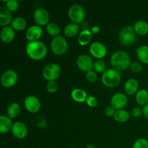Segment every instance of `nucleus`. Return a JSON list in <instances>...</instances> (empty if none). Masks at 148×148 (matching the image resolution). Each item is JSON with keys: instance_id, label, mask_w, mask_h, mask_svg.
Wrapping results in <instances>:
<instances>
[{"instance_id": "obj_23", "label": "nucleus", "mask_w": 148, "mask_h": 148, "mask_svg": "<svg viewBox=\"0 0 148 148\" xmlns=\"http://www.w3.org/2000/svg\"><path fill=\"white\" fill-rule=\"evenodd\" d=\"M79 33L80 32H79V25L75 24V23H69L64 28V33L65 36L68 38L75 37L77 35H79Z\"/></svg>"}, {"instance_id": "obj_3", "label": "nucleus", "mask_w": 148, "mask_h": 148, "mask_svg": "<svg viewBox=\"0 0 148 148\" xmlns=\"http://www.w3.org/2000/svg\"><path fill=\"white\" fill-rule=\"evenodd\" d=\"M121 79L119 72L114 69H108L102 74L101 82L106 87L113 88L120 83Z\"/></svg>"}, {"instance_id": "obj_15", "label": "nucleus", "mask_w": 148, "mask_h": 148, "mask_svg": "<svg viewBox=\"0 0 148 148\" xmlns=\"http://www.w3.org/2000/svg\"><path fill=\"white\" fill-rule=\"evenodd\" d=\"M43 29L38 25H31L25 32V38L28 41H37L43 35Z\"/></svg>"}, {"instance_id": "obj_11", "label": "nucleus", "mask_w": 148, "mask_h": 148, "mask_svg": "<svg viewBox=\"0 0 148 148\" xmlns=\"http://www.w3.org/2000/svg\"><path fill=\"white\" fill-rule=\"evenodd\" d=\"M24 106L29 113L36 114L40 110L41 103L37 97L34 95H28L25 98Z\"/></svg>"}, {"instance_id": "obj_18", "label": "nucleus", "mask_w": 148, "mask_h": 148, "mask_svg": "<svg viewBox=\"0 0 148 148\" xmlns=\"http://www.w3.org/2000/svg\"><path fill=\"white\" fill-rule=\"evenodd\" d=\"M139 90V82L134 78H130L124 84V91L129 95H134Z\"/></svg>"}, {"instance_id": "obj_30", "label": "nucleus", "mask_w": 148, "mask_h": 148, "mask_svg": "<svg viewBox=\"0 0 148 148\" xmlns=\"http://www.w3.org/2000/svg\"><path fill=\"white\" fill-rule=\"evenodd\" d=\"M93 69L98 73H103L106 70V64L103 59H96L93 64Z\"/></svg>"}, {"instance_id": "obj_7", "label": "nucleus", "mask_w": 148, "mask_h": 148, "mask_svg": "<svg viewBox=\"0 0 148 148\" xmlns=\"http://www.w3.org/2000/svg\"><path fill=\"white\" fill-rule=\"evenodd\" d=\"M43 77L48 82L56 81L62 74V68L56 63H50L43 67L42 71Z\"/></svg>"}, {"instance_id": "obj_4", "label": "nucleus", "mask_w": 148, "mask_h": 148, "mask_svg": "<svg viewBox=\"0 0 148 148\" xmlns=\"http://www.w3.org/2000/svg\"><path fill=\"white\" fill-rule=\"evenodd\" d=\"M136 33L133 25H127L120 30L118 34L119 41L123 46H131L136 41Z\"/></svg>"}, {"instance_id": "obj_14", "label": "nucleus", "mask_w": 148, "mask_h": 148, "mask_svg": "<svg viewBox=\"0 0 148 148\" xmlns=\"http://www.w3.org/2000/svg\"><path fill=\"white\" fill-rule=\"evenodd\" d=\"M11 131L13 136L18 140H23V139L25 138L28 133L27 126L22 121L14 122Z\"/></svg>"}, {"instance_id": "obj_40", "label": "nucleus", "mask_w": 148, "mask_h": 148, "mask_svg": "<svg viewBox=\"0 0 148 148\" xmlns=\"http://www.w3.org/2000/svg\"><path fill=\"white\" fill-rule=\"evenodd\" d=\"M143 115L145 116V118H147L148 119V104L147 105H146L145 106L143 107Z\"/></svg>"}, {"instance_id": "obj_13", "label": "nucleus", "mask_w": 148, "mask_h": 148, "mask_svg": "<svg viewBox=\"0 0 148 148\" xmlns=\"http://www.w3.org/2000/svg\"><path fill=\"white\" fill-rule=\"evenodd\" d=\"M128 103L127 95L123 92H116L111 98V106L116 110L123 109Z\"/></svg>"}, {"instance_id": "obj_5", "label": "nucleus", "mask_w": 148, "mask_h": 148, "mask_svg": "<svg viewBox=\"0 0 148 148\" xmlns=\"http://www.w3.org/2000/svg\"><path fill=\"white\" fill-rule=\"evenodd\" d=\"M68 17L72 23L79 25L85 20L86 12L82 5L79 4H73L68 10Z\"/></svg>"}, {"instance_id": "obj_33", "label": "nucleus", "mask_w": 148, "mask_h": 148, "mask_svg": "<svg viewBox=\"0 0 148 148\" xmlns=\"http://www.w3.org/2000/svg\"><path fill=\"white\" fill-rule=\"evenodd\" d=\"M59 89V85L56 81H49L46 84V90L50 93H55Z\"/></svg>"}, {"instance_id": "obj_8", "label": "nucleus", "mask_w": 148, "mask_h": 148, "mask_svg": "<svg viewBox=\"0 0 148 148\" xmlns=\"http://www.w3.org/2000/svg\"><path fill=\"white\" fill-rule=\"evenodd\" d=\"M18 81V74L13 69L4 71L1 77V83L5 88H12Z\"/></svg>"}, {"instance_id": "obj_22", "label": "nucleus", "mask_w": 148, "mask_h": 148, "mask_svg": "<svg viewBox=\"0 0 148 148\" xmlns=\"http://www.w3.org/2000/svg\"><path fill=\"white\" fill-rule=\"evenodd\" d=\"M136 54L141 63L148 64V46L142 45L136 49Z\"/></svg>"}, {"instance_id": "obj_36", "label": "nucleus", "mask_w": 148, "mask_h": 148, "mask_svg": "<svg viewBox=\"0 0 148 148\" xmlns=\"http://www.w3.org/2000/svg\"><path fill=\"white\" fill-rule=\"evenodd\" d=\"M85 103H86L88 106L91 107V108H95L98 105V101L97 98L95 96H92V95H89L87 98Z\"/></svg>"}, {"instance_id": "obj_9", "label": "nucleus", "mask_w": 148, "mask_h": 148, "mask_svg": "<svg viewBox=\"0 0 148 148\" xmlns=\"http://www.w3.org/2000/svg\"><path fill=\"white\" fill-rule=\"evenodd\" d=\"M33 20L36 25L40 26H46L50 22V14L47 10L43 7H39L35 10L33 12Z\"/></svg>"}, {"instance_id": "obj_10", "label": "nucleus", "mask_w": 148, "mask_h": 148, "mask_svg": "<svg viewBox=\"0 0 148 148\" xmlns=\"http://www.w3.org/2000/svg\"><path fill=\"white\" fill-rule=\"evenodd\" d=\"M90 54L96 59H103L107 54V49L101 42H92L89 47Z\"/></svg>"}, {"instance_id": "obj_24", "label": "nucleus", "mask_w": 148, "mask_h": 148, "mask_svg": "<svg viewBox=\"0 0 148 148\" xmlns=\"http://www.w3.org/2000/svg\"><path fill=\"white\" fill-rule=\"evenodd\" d=\"M20 113H21V106L18 103L12 102L7 107V116L12 119L17 118L20 115Z\"/></svg>"}, {"instance_id": "obj_21", "label": "nucleus", "mask_w": 148, "mask_h": 148, "mask_svg": "<svg viewBox=\"0 0 148 148\" xmlns=\"http://www.w3.org/2000/svg\"><path fill=\"white\" fill-rule=\"evenodd\" d=\"M71 97L72 100L77 103L85 102L88 95L86 91L81 88H75L71 92Z\"/></svg>"}, {"instance_id": "obj_37", "label": "nucleus", "mask_w": 148, "mask_h": 148, "mask_svg": "<svg viewBox=\"0 0 148 148\" xmlns=\"http://www.w3.org/2000/svg\"><path fill=\"white\" fill-rule=\"evenodd\" d=\"M131 115L133 117H135V118L140 117L142 115H143V108H140V107H134V108H133L132 109Z\"/></svg>"}, {"instance_id": "obj_32", "label": "nucleus", "mask_w": 148, "mask_h": 148, "mask_svg": "<svg viewBox=\"0 0 148 148\" xmlns=\"http://www.w3.org/2000/svg\"><path fill=\"white\" fill-rule=\"evenodd\" d=\"M132 148H148V140L145 138H139L133 144Z\"/></svg>"}, {"instance_id": "obj_34", "label": "nucleus", "mask_w": 148, "mask_h": 148, "mask_svg": "<svg viewBox=\"0 0 148 148\" xmlns=\"http://www.w3.org/2000/svg\"><path fill=\"white\" fill-rule=\"evenodd\" d=\"M85 77H86L87 80L88 82H90V83H94L98 79V75H97V72L95 71L91 70L90 72H87Z\"/></svg>"}, {"instance_id": "obj_25", "label": "nucleus", "mask_w": 148, "mask_h": 148, "mask_svg": "<svg viewBox=\"0 0 148 148\" xmlns=\"http://www.w3.org/2000/svg\"><path fill=\"white\" fill-rule=\"evenodd\" d=\"M136 34L146 36L148 33V23L145 20H138L133 25Z\"/></svg>"}, {"instance_id": "obj_35", "label": "nucleus", "mask_w": 148, "mask_h": 148, "mask_svg": "<svg viewBox=\"0 0 148 148\" xmlns=\"http://www.w3.org/2000/svg\"><path fill=\"white\" fill-rule=\"evenodd\" d=\"M130 68L132 70V72H134V73H139V72L143 71V66L141 64V62H132Z\"/></svg>"}, {"instance_id": "obj_29", "label": "nucleus", "mask_w": 148, "mask_h": 148, "mask_svg": "<svg viewBox=\"0 0 148 148\" xmlns=\"http://www.w3.org/2000/svg\"><path fill=\"white\" fill-rule=\"evenodd\" d=\"M46 30L48 34L51 36H53V38L60 36V27H59V25L57 23H54V22H50V23L46 26Z\"/></svg>"}, {"instance_id": "obj_27", "label": "nucleus", "mask_w": 148, "mask_h": 148, "mask_svg": "<svg viewBox=\"0 0 148 148\" xmlns=\"http://www.w3.org/2000/svg\"><path fill=\"white\" fill-rule=\"evenodd\" d=\"M11 26L15 31H22L27 27V21L23 17H16L13 18Z\"/></svg>"}, {"instance_id": "obj_38", "label": "nucleus", "mask_w": 148, "mask_h": 148, "mask_svg": "<svg viewBox=\"0 0 148 148\" xmlns=\"http://www.w3.org/2000/svg\"><path fill=\"white\" fill-rule=\"evenodd\" d=\"M116 111V110L114 107L111 106H107L104 112H105V114L108 117H113L114 116V114H115Z\"/></svg>"}, {"instance_id": "obj_39", "label": "nucleus", "mask_w": 148, "mask_h": 148, "mask_svg": "<svg viewBox=\"0 0 148 148\" xmlns=\"http://www.w3.org/2000/svg\"><path fill=\"white\" fill-rule=\"evenodd\" d=\"M100 30H101V27H100L98 25L92 26V28L90 29V31L91 33H92V35L98 34V33L100 32Z\"/></svg>"}, {"instance_id": "obj_42", "label": "nucleus", "mask_w": 148, "mask_h": 148, "mask_svg": "<svg viewBox=\"0 0 148 148\" xmlns=\"http://www.w3.org/2000/svg\"><path fill=\"white\" fill-rule=\"evenodd\" d=\"M70 148H72V147H70Z\"/></svg>"}, {"instance_id": "obj_12", "label": "nucleus", "mask_w": 148, "mask_h": 148, "mask_svg": "<svg viewBox=\"0 0 148 148\" xmlns=\"http://www.w3.org/2000/svg\"><path fill=\"white\" fill-rule=\"evenodd\" d=\"M77 67L84 72H88L92 70L94 62L92 58L87 54H81L77 57L76 60Z\"/></svg>"}, {"instance_id": "obj_17", "label": "nucleus", "mask_w": 148, "mask_h": 148, "mask_svg": "<svg viewBox=\"0 0 148 148\" xmlns=\"http://www.w3.org/2000/svg\"><path fill=\"white\" fill-rule=\"evenodd\" d=\"M12 14L6 6H0V25L1 27L9 26L12 22Z\"/></svg>"}, {"instance_id": "obj_16", "label": "nucleus", "mask_w": 148, "mask_h": 148, "mask_svg": "<svg viewBox=\"0 0 148 148\" xmlns=\"http://www.w3.org/2000/svg\"><path fill=\"white\" fill-rule=\"evenodd\" d=\"M0 37L3 43H12L15 38V30L10 25L3 27L0 31Z\"/></svg>"}, {"instance_id": "obj_26", "label": "nucleus", "mask_w": 148, "mask_h": 148, "mask_svg": "<svg viewBox=\"0 0 148 148\" xmlns=\"http://www.w3.org/2000/svg\"><path fill=\"white\" fill-rule=\"evenodd\" d=\"M130 116H131L130 113L127 110L123 108V109L116 110L113 118L117 122L124 123L130 119Z\"/></svg>"}, {"instance_id": "obj_19", "label": "nucleus", "mask_w": 148, "mask_h": 148, "mask_svg": "<svg viewBox=\"0 0 148 148\" xmlns=\"http://www.w3.org/2000/svg\"><path fill=\"white\" fill-rule=\"evenodd\" d=\"M14 123L12 122V119L5 115L0 116V133L1 134H6L11 131Z\"/></svg>"}, {"instance_id": "obj_1", "label": "nucleus", "mask_w": 148, "mask_h": 148, "mask_svg": "<svg viewBox=\"0 0 148 148\" xmlns=\"http://www.w3.org/2000/svg\"><path fill=\"white\" fill-rule=\"evenodd\" d=\"M25 52L27 56L32 60L40 61L46 56L48 49L45 43L40 40L28 41L25 46Z\"/></svg>"}, {"instance_id": "obj_31", "label": "nucleus", "mask_w": 148, "mask_h": 148, "mask_svg": "<svg viewBox=\"0 0 148 148\" xmlns=\"http://www.w3.org/2000/svg\"><path fill=\"white\" fill-rule=\"evenodd\" d=\"M6 7L11 12L17 11L20 7V3L17 0H9L6 1Z\"/></svg>"}, {"instance_id": "obj_28", "label": "nucleus", "mask_w": 148, "mask_h": 148, "mask_svg": "<svg viewBox=\"0 0 148 148\" xmlns=\"http://www.w3.org/2000/svg\"><path fill=\"white\" fill-rule=\"evenodd\" d=\"M136 101L141 106H145L148 104V90L146 89H140L136 93Z\"/></svg>"}, {"instance_id": "obj_6", "label": "nucleus", "mask_w": 148, "mask_h": 148, "mask_svg": "<svg viewBox=\"0 0 148 148\" xmlns=\"http://www.w3.org/2000/svg\"><path fill=\"white\" fill-rule=\"evenodd\" d=\"M51 51L57 56H62L68 49V42L64 36H59L53 38L50 43Z\"/></svg>"}, {"instance_id": "obj_20", "label": "nucleus", "mask_w": 148, "mask_h": 148, "mask_svg": "<svg viewBox=\"0 0 148 148\" xmlns=\"http://www.w3.org/2000/svg\"><path fill=\"white\" fill-rule=\"evenodd\" d=\"M92 33H91L90 30L88 29H84L81 30L80 33L78 35L77 41L80 46H85L89 44L91 42L92 38Z\"/></svg>"}, {"instance_id": "obj_41", "label": "nucleus", "mask_w": 148, "mask_h": 148, "mask_svg": "<svg viewBox=\"0 0 148 148\" xmlns=\"http://www.w3.org/2000/svg\"><path fill=\"white\" fill-rule=\"evenodd\" d=\"M86 148H96V147H95V146L94 145L90 144V145H88L86 146Z\"/></svg>"}, {"instance_id": "obj_2", "label": "nucleus", "mask_w": 148, "mask_h": 148, "mask_svg": "<svg viewBox=\"0 0 148 148\" xmlns=\"http://www.w3.org/2000/svg\"><path fill=\"white\" fill-rule=\"evenodd\" d=\"M110 62L113 69L117 71H125L130 67L132 64L130 56L126 51L119 50L114 52L110 58Z\"/></svg>"}]
</instances>
